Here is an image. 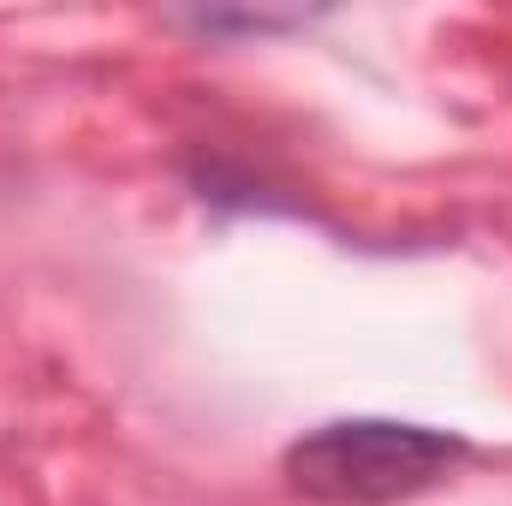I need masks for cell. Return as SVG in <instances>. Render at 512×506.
Returning <instances> with one entry per match:
<instances>
[{
  "instance_id": "obj_1",
  "label": "cell",
  "mask_w": 512,
  "mask_h": 506,
  "mask_svg": "<svg viewBox=\"0 0 512 506\" xmlns=\"http://www.w3.org/2000/svg\"><path fill=\"white\" fill-rule=\"evenodd\" d=\"M465 459V441L423 423L346 417L286 447V483L322 506H393L435 489Z\"/></svg>"
}]
</instances>
